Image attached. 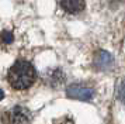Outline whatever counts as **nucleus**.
<instances>
[{"mask_svg":"<svg viewBox=\"0 0 125 124\" xmlns=\"http://www.w3.org/2000/svg\"><path fill=\"white\" fill-rule=\"evenodd\" d=\"M37 72L35 68L28 61H17L9 69L7 73V80L16 90L28 89L31 85L35 82Z\"/></svg>","mask_w":125,"mask_h":124,"instance_id":"f257e3e1","label":"nucleus"},{"mask_svg":"<svg viewBox=\"0 0 125 124\" xmlns=\"http://www.w3.org/2000/svg\"><path fill=\"white\" fill-rule=\"evenodd\" d=\"M61 6L70 14H77L84 9V0H61Z\"/></svg>","mask_w":125,"mask_h":124,"instance_id":"20e7f679","label":"nucleus"},{"mask_svg":"<svg viewBox=\"0 0 125 124\" xmlns=\"http://www.w3.org/2000/svg\"><path fill=\"white\" fill-rule=\"evenodd\" d=\"M119 99L125 103V82H122V85L119 86Z\"/></svg>","mask_w":125,"mask_h":124,"instance_id":"0eeeda50","label":"nucleus"},{"mask_svg":"<svg viewBox=\"0 0 125 124\" xmlns=\"http://www.w3.org/2000/svg\"><path fill=\"white\" fill-rule=\"evenodd\" d=\"M3 99H4V92L0 89V100H3Z\"/></svg>","mask_w":125,"mask_h":124,"instance_id":"6e6552de","label":"nucleus"},{"mask_svg":"<svg viewBox=\"0 0 125 124\" xmlns=\"http://www.w3.org/2000/svg\"><path fill=\"white\" fill-rule=\"evenodd\" d=\"M66 96L69 99L73 100H80V101H90L93 99V89L86 86V85H80V83H74L70 85L66 89Z\"/></svg>","mask_w":125,"mask_h":124,"instance_id":"7ed1b4c3","label":"nucleus"},{"mask_svg":"<svg viewBox=\"0 0 125 124\" xmlns=\"http://www.w3.org/2000/svg\"><path fill=\"white\" fill-rule=\"evenodd\" d=\"M31 120H32L31 112L23 106H16L1 114L3 124H31Z\"/></svg>","mask_w":125,"mask_h":124,"instance_id":"f03ea898","label":"nucleus"},{"mask_svg":"<svg viewBox=\"0 0 125 124\" xmlns=\"http://www.w3.org/2000/svg\"><path fill=\"white\" fill-rule=\"evenodd\" d=\"M0 38H1V41H3L4 44H11L13 39H14V37H13V33H11V31L4 30L3 33L0 34Z\"/></svg>","mask_w":125,"mask_h":124,"instance_id":"423d86ee","label":"nucleus"},{"mask_svg":"<svg viewBox=\"0 0 125 124\" xmlns=\"http://www.w3.org/2000/svg\"><path fill=\"white\" fill-rule=\"evenodd\" d=\"M94 63H96V68H98V69H108L113 65V56L105 51H100L94 58Z\"/></svg>","mask_w":125,"mask_h":124,"instance_id":"39448f33","label":"nucleus"}]
</instances>
